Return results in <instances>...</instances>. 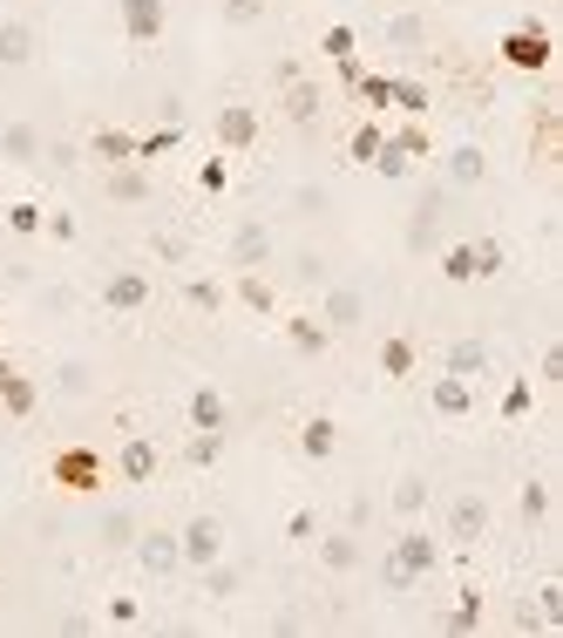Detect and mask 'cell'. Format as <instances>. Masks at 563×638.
<instances>
[{"label":"cell","instance_id":"cell-2","mask_svg":"<svg viewBox=\"0 0 563 638\" xmlns=\"http://www.w3.org/2000/svg\"><path fill=\"white\" fill-rule=\"evenodd\" d=\"M177 550H184V571H205L224 557V524L218 516H190V524L177 530Z\"/></svg>","mask_w":563,"mask_h":638},{"label":"cell","instance_id":"cell-3","mask_svg":"<svg viewBox=\"0 0 563 638\" xmlns=\"http://www.w3.org/2000/svg\"><path fill=\"white\" fill-rule=\"evenodd\" d=\"M115 14H123L130 42L150 48V42H164V28H170V0H115Z\"/></svg>","mask_w":563,"mask_h":638},{"label":"cell","instance_id":"cell-13","mask_svg":"<svg viewBox=\"0 0 563 638\" xmlns=\"http://www.w3.org/2000/svg\"><path fill=\"white\" fill-rule=\"evenodd\" d=\"M286 340H292V353H299V361H319V353L333 346L327 319H306V312H292V319H286Z\"/></svg>","mask_w":563,"mask_h":638},{"label":"cell","instance_id":"cell-49","mask_svg":"<svg viewBox=\"0 0 563 638\" xmlns=\"http://www.w3.org/2000/svg\"><path fill=\"white\" fill-rule=\"evenodd\" d=\"M224 21H231V28H252V21H265V0H224Z\"/></svg>","mask_w":563,"mask_h":638},{"label":"cell","instance_id":"cell-47","mask_svg":"<svg viewBox=\"0 0 563 638\" xmlns=\"http://www.w3.org/2000/svg\"><path fill=\"white\" fill-rule=\"evenodd\" d=\"M394 143H400V150H408L415 164H421V156H428V130H421V116H408V123L394 130Z\"/></svg>","mask_w":563,"mask_h":638},{"label":"cell","instance_id":"cell-55","mask_svg":"<svg viewBox=\"0 0 563 638\" xmlns=\"http://www.w3.org/2000/svg\"><path fill=\"white\" fill-rule=\"evenodd\" d=\"M156 258H170V265H184V238H170V231H156Z\"/></svg>","mask_w":563,"mask_h":638},{"label":"cell","instance_id":"cell-42","mask_svg":"<svg viewBox=\"0 0 563 638\" xmlns=\"http://www.w3.org/2000/svg\"><path fill=\"white\" fill-rule=\"evenodd\" d=\"M441 278H449V286H468V278H475L468 245H449V252H441Z\"/></svg>","mask_w":563,"mask_h":638},{"label":"cell","instance_id":"cell-16","mask_svg":"<svg viewBox=\"0 0 563 638\" xmlns=\"http://www.w3.org/2000/svg\"><path fill=\"white\" fill-rule=\"evenodd\" d=\"M0 156H8V164H42V130H34V123H8V130H0Z\"/></svg>","mask_w":563,"mask_h":638},{"label":"cell","instance_id":"cell-14","mask_svg":"<svg viewBox=\"0 0 563 638\" xmlns=\"http://www.w3.org/2000/svg\"><path fill=\"white\" fill-rule=\"evenodd\" d=\"M190 428H231V408H224V394L205 381V387H190V402H184Z\"/></svg>","mask_w":563,"mask_h":638},{"label":"cell","instance_id":"cell-53","mask_svg":"<svg viewBox=\"0 0 563 638\" xmlns=\"http://www.w3.org/2000/svg\"><path fill=\"white\" fill-rule=\"evenodd\" d=\"M286 537H292V543L319 537V516H312V509H292V516H286Z\"/></svg>","mask_w":563,"mask_h":638},{"label":"cell","instance_id":"cell-40","mask_svg":"<svg viewBox=\"0 0 563 638\" xmlns=\"http://www.w3.org/2000/svg\"><path fill=\"white\" fill-rule=\"evenodd\" d=\"M380 136H387L380 123H360V130L346 136V156H353V164H374V150H380Z\"/></svg>","mask_w":563,"mask_h":638},{"label":"cell","instance_id":"cell-59","mask_svg":"<svg viewBox=\"0 0 563 638\" xmlns=\"http://www.w3.org/2000/svg\"><path fill=\"white\" fill-rule=\"evenodd\" d=\"M400 8H415V0H400Z\"/></svg>","mask_w":563,"mask_h":638},{"label":"cell","instance_id":"cell-30","mask_svg":"<svg viewBox=\"0 0 563 638\" xmlns=\"http://www.w3.org/2000/svg\"><path fill=\"white\" fill-rule=\"evenodd\" d=\"M0 402H8V415H14V421H27V415H34V402H42V387H34V381H21V374H14L8 387H0Z\"/></svg>","mask_w":563,"mask_h":638},{"label":"cell","instance_id":"cell-34","mask_svg":"<svg viewBox=\"0 0 563 638\" xmlns=\"http://www.w3.org/2000/svg\"><path fill=\"white\" fill-rule=\"evenodd\" d=\"M380 584H387V591H394V597H408V591H415V584H421V578H415V571H408V564H400V550H394V543H387V557H380Z\"/></svg>","mask_w":563,"mask_h":638},{"label":"cell","instance_id":"cell-26","mask_svg":"<svg viewBox=\"0 0 563 638\" xmlns=\"http://www.w3.org/2000/svg\"><path fill=\"white\" fill-rule=\"evenodd\" d=\"M218 455H224V428H197L190 442H184V462H190V469H211Z\"/></svg>","mask_w":563,"mask_h":638},{"label":"cell","instance_id":"cell-15","mask_svg":"<svg viewBox=\"0 0 563 638\" xmlns=\"http://www.w3.org/2000/svg\"><path fill=\"white\" fill-rule=\"evenodd\" d=\"M333 449H340L333 415H312V421L299 428V455H306V462H333Z\"/></svg>","mask_w":563,"mask_h":638},{"label":"cell","instance_id":"cell-21","mask_svg":"<svg viewBox=\"0 0 563 638\" xmlns=\"http://www.w3.org/2000/svg\"><path fill=\"white\" fill-rule=\"evenodd\" d=\"M489 177V156H482L475 143H455L449 150V184H482Z\"/></svg>","mask_w":563,"mask_h":638},{"label":"cell","instance_id":"cell-18","mask_svg":"<svg viewBox=\"0 0 563 638\" xmlns=\"http://www.w3.org/2000/svg\"><path fill=\"white\" fill-rule=\"evenodd\" d=\"M428 402H434V415H455V421H462V415L475 408V394H468V381H455V374H441V381H434V394H428Z\"/></svg>","mask_w":563,"mask_h":638},{"label":"cell","instance_id":"cell-51","mask_svg":"<svg viewBox=\"0 0 563 638\" xmlns=\"http://www.w3.org/2000/svg\"><path fill=\"white\" fill-rule=\"evenodd\" d=\"M42 231L55 238V245H75V218L68 211H42Z\"/></svg>","mask_w":563,"mask_h":638},{"label":"cell","instance_id":"cell-19","mask_svg":"<svg viewBox=\"0 0 563 638\" xmlns=\"http://www.w3.org/2000/svg\"><path fill=\"white\" fill-rule=\"evenodd\" d=\"M319 319H327V333L360 327V293H353V286H333V293H327V312H319Z\"/></svg>","mask_w":563,"mask_h":638},{"label":"cell","instance_id":"cell-48","mask_svg":"<svg viewBox=\"0 0 563 638\" xmlns=\"http://www.w3.org/2000/svg\"><path fill=\"white\" fill-rule=\"evenodd\" d=\"M537 597H543V605H537V618H543V631H556V625H563V584H543Z\"/></svg>","mask_w":563,"mask_h":638},{"label":"cell","instance_id":"cell-35","mask_svg":"<svg viewBox=\"0 0 563 638\" xmlns=\"http://www.w3.org/2000/svg\"><path fill=\"white\" fill-rule=\"evenodd\" d=\"M434 218H441V190H434V197H421V211H415V231H408V245H415V252H428V245H434Z\"/></svg>","mask_w":563,"mask_h":638},{"label":"cell","instance_id":"cell-33","mask_svg":"<svg viewBox=\"0 0 563 638\" xmlns=\"http://www.w3.org/2000/svg\"><path fill=\"white\" fill-rule=\"evenodd\" d=\"M394 109H400V116H428V82H415V75H394Z\"/></svg>","mask_w":563,"mask_h":638},{"label":"cell","instance_id":"cell-5","mask_svg":"<svg viewBox=\"0 0 563 638\" xmlns=\"http://www.w3.org/2000/svg\"><path fill=\"white\" fill-rule=\"evenodd\" d=\"M55 483L75 490V496L102 490V455H96V449H62V455H55Z\"/></svg>","mask_w":563,"mask_h":638},{"label":"cell","instance_id":"cell-39","mask_svg":"<svg viewBox=\"0 0 563 638\" xmlns=\"http://www.w3.org/2000/svg\"><path fill=\"white\" fill-rule=\"evenodd\" d=\"M367 109H394V75H360V89H353Z\"/></svg>","mask_w":563,"mask_h":638},{"label":"cell","instance_id":"cell-20","mask_svg":"<svg viewBox=\"0 0 563 638\" xmlns=\"http://www.w3.org/2000/svg\"><path fill=\"white\" fill-rule=\"evenodd\" d=\"M449 374H455V381L489 374V346H482V340H455V346H449Z\"/></svg>","mask_w":563,"mask_h":638},{"label":"cell","instance_id":"cell-29","mask_svg":"<svg viewBox=\"0 0 563 638\" xmlns=\"http://www.w3.org/2000/svg\"><path fill=\"white\" fill-rule=\"evenodd\" d=\"M136 530H143V524H136L130 509H109V516H102V543H109V550H130Z\"/></svg>","mask_w":563,"mask_h":638},{"label":"cell","instance_id":"cell-46","mask_svg":"<svg viewBox=\"0 0 563 638\" xmlns=\"http://www.w3.org/2000/svg\"><path fill=\"white\" fill-rule=\"evenodd\" d=\"M550 516V483H522V524H543Z\"/></svg>","mask_w":563,"mask_h":638},{"label":"cell","instance_id":"cell-43","mask_svg":"<svg viewBox=\"0 0 563 638\" xmlns=\"http://www.w3.org/2000/svg\"><path fill=\"white\" fill-rule=\"evenodd\" d=\"M205 597H238V564H205Z\"/></svg>","mask_w":563,"mask_h":638},{"label":"cell","instance_id":"cell-24","mask_svg":"<svg viewBox=\"0 0 563 638\" xmlns=\"http://www.w3.org/2000/svg\"><path fill=\"white\" fill-rule=\"evenodd\" d=\"M319 564H327L333 578H340V571H353V564H360V543H353L346 530H333V537H319Z\"/></svg>","mask_w":563,"mask_h":638},{"label":"cell","instance_id":"cell-38","mask_svg":"<svg viewBox=\"0 0 563 638\" xmlns=\"http://www.w3.org/2000/svg\"><path fill=\"white\" fill-rule=\"evenodd\" d=\"M530 408H537V387H530V381H509V387H503V421H522Z\"/></svg>","mask_w":563,"mask_h":638},{"label":"cell","instance_id":"cell-52","mask_svg":"<svg viewBox=\"0 0 563 638\" xmlns=\"http://www.w3.org/2000/svg\"><path fill=\"white\" fill-rule=\"evenodd\" d=\"M55 387H62V394H89V367H82V361H68V367L55 374Z\"/></svg>","mask_w":563,"mask_h":638},{"label":"cell","instance_id":"cell-22","mask_svg":"<svg viewBox=\"0 0 563 638\" xmlns=\"http://www.w3.org/2000/svg\"><path fill=\"white\" fill-rule=\"evenodd\" d=\"M380 374H387V381H408V374H415V340L387 333V340H380Z\"/></svg>","mask_w":563,"mask_h":638},{"label":"cell","instance_id":"cell-54","mask_svg":"<svg viewBox=\"0 0 563 638\" xmlns=\"http://www.w3.org/2000/svg\"><path fill=\"white\" fill-rule=\"evenodd\" d=\"M136 618H143L136 597H109V625H136Z\"/></svg>","mask_w":563,"mask_h":638},{"label":"cell","instance_id":"cell-31","mask_svg":"<svg viewBox=\"0 0 563 638\" xmlns=\"http://www.w3.org/2000/svg\"><path fill=\"white\" fill-rule=\"evenodd\" d=\"M367 170H380V177H408V170H415V156L400 150L394 136H380V150H374V164H367Z\"/></svg>","mask_w":563,"mask_h":638},{"label":"cell","instance_id":"cell-37","mask_svg":"<svg viewBox=\"0 0 563 638\" xmlns=\"http://www.w3.org/2000/svg\"><path fill=\"white\" fill-rule=\"evenodd\" d=\"M394 509L400 516H421L428 509V483H421V475H400V483H394Z\"/></svg>","mask_w":563,"mask_h":638},{"label":"cell","instance_id":"cell-10","mask_svg":"<svg viewBox=\"0 0 563 638\" xmlns=\"http://www.w3.org/2000/svg\"><path fill=\"white\" fill-rule=\"evenodd\" d=\"M156 462H164V455H156V442H150V435H130V442L115 449V475H123L130 490H136V483H150V475H156Z\"/></svg>","mask_w":563,"mask_h":638},{"label":"cell","instance_id":"cell-44","mask_svg":"<svg viewBox=\"0 0 563 638\" xmlns=\"http://www.w3.org/2000/svg\"><path fill=\"white\" fill-rule=\"evenodd\" d=\"M184 299H190L197 312H218V306H224V286H218V278H190V286H184Z\"/></svg>","mask_w":563,"mask_h":638},{"label":"cell","instance_id":"cell-28","mask_svg":"<svg viewBox=\"0 0 563 638\" xmlns=\"http://www.w3.org/2000/svg\"><path fill=\"white\" fill-rule=\"evenodd\" d=\"M184 143V123H164V130H150V136H136V164H156V156H170Z\"/></svg>","mask_w":563,"mask_h":638},{"label":"cell","instance_id":"cell-41","mask_svg":"<svg viewBox=\"0 0 563 638\" xmlns=\"http://www.w3.org/2000/svg\"><path fill=\"white\" fill-rule=\"evenodd\" d=\"M238 299H245L252 312H272V306H278V299H272V286H265L258 272H238Z\"/></svg>","mask_w":563,"mask_h":638},{"label":"cell","instance_id":"cell-4","mask_svg":"<svg viewBox=\"0 0 563 638\" xmlns=\"http://www.w3.org/2000/svg\"><path fill=\"white\" fill-rule=\"evenodd\" d=\"M136 564L150 571V578H177L184 571V550H177V530H136Z\"/></svg>","mask_w":563,"mask_h":638},{"label":"cell","instance_id":"cell-9","mask_svg":"<svg viewBox=\"0 0 563 638\" xmlns=\"http://www.w3.org/2000/svg\"><path fill=\"white\" fill-rule=\"evenodd\" d=\"M102 306H109V312L150 306V272H109V278H102Z\"/></svg>","mask_w":563,"mask_h":638},{"label":"cell","instance_id":"cell-1","mask_svg":"<svg viewBox=\"0 0 563 638\" xmlns=\"http://www.w3.org/2000/svg\"><path fill=\"white\" fill-rule=\"evenodd\" d=\"M503 62L509 68H522V75H543L550 68V21H516L509 34H503Z\"/></svg>","mask_w":563,"mask_h":638},{"label":"cell","instance_id":"cell-12","mask_svg":"<svg viewBox=\"0 0 563 638\" xmlns=\"http://www.w3.org/2000/svg\"><path fill=\"white\" fill-rule=\"evenodd\" d=\"M218 143H224V150H252V143H258V109H245V102L218 109Z\"/></svg>","mask_w":563,"mask_h":638},{"label":"cell","instance_id":"cell-36","mask_svg":"<svg viewBox=\"0 0 563 638\" xmlns=\"http://www.w3.org/2000/svg\"><path fill=\"white\" fill-rule=\"evenodd\" d=\"M482 612H489V605H482V591H462V605H455L449 618H441V631H475V625H482Z\"/></svg>","mask_w":563,"mask_h":638},{"label":"cell","instance_id":"cell-7","mask_svg":"<svg viewBox=\"0 0 563 638\" xmlns=\"http://www.w3.org/2000/svg\"><path fill=\"white\" fill-rule=\"evenodd\" d=\"M482 530H489V503H482V496H455L449 503V543L468 550V543H482Z\"/></svg>","mask_w":563,"mask_h":638},{"label":"cell","instance_id":"cell-17","mask_svg":"<svg viewBox=\"0 0 563 638\" xmlns=\"http://www.w3.org/2000/svg\"><path fill=\"white\" fill-rule=\"evenodd\" d=\"M27 62H34V28L0 21V68H27Z\"/></svg>","mask_w":563,"mask_h":638},{"label":"cell","instance_id":"cell-45","mask_svg":"<svg viewBox=\"0 0 563 638\" xmlns=\"http://www.w3.org/2000/svg\"><path fill=\"white\" fill-rule=\"evenodd\" d=\"M8 231L14 238H34V231H42V205H27V197H21V205H8Z\"/></svg>","mask_w":563,"mask_h":638},{"label":"cell","instance_id":"cell-27","mask_svg":"<svg viewBox=\"0 0 563 638\" xmlns=\"http://www.w3.org/2000/svg\"><path fill=\"white\" fill-rule=\"evenodd\" d=\"M109 197H115V205H143V197H150V170H136V164H123V170H115V177H109Z\"/></svg>","mask_w":563,"mask_h":638},{"label":"cell","instance_id":"cell-58","mask_svg":"<svg viewBox=\"0 0 563 638\" xmlns=\"http://www.w3.org/2000/svg\"><path fill=\"white\" fill-rule=\"evenodd\" d=\"M14 381V361H8V353H0V387H8Z\"/></svg>","mask_w":563,"mask_h":638},{"label":"cell","instance_id":"cell-56","mask_svg":"<svg viewBox=\"0 0 563 638\" xmlns=\"http://www.w3.org/2000/svg\"><path fill=\"white\" fill-rule=\"evenodd\" d=\"M333 68H340V82H346V89H360V75H367V68H360V55H340Z\"/></svg>","mask_w":563,"mask_h":638},{"label":"cell","instance_id":"cell-8","mask_svg":"<svg viewBox=\"0 0 563 638\" xmlns=\"http://www.w3.org/2000/svg\"><path fill=\"white\" fill-rule=\"evenodd\" d=\"M278 109H286V123L312 130V123H319V109H327V96H319L306 75H292V82H278Z\"/></svg>","mask_w":563,"mask_h":638},{"label":"cell","instance_id":"cell-50","mask_svg":"<svg viewBox=\"0 0 563 638\" xmlns=\"http://www.w3.org/2000/svg\"><path fill=\"white\" fill-rule=\"evenodd\" d=\"M353 48H360V42H353V28H327V34H319V55H333V62L353 55Z\"/></svg>","mask_w":563,"mask_h":638},{"label":"cell","instance_id":"cell-6","mask_svg":"<svg viewBox=\"0 0 563 638\" xmlns=\"http://www.w3.org/2000/svg\"><path fill=\"white\" fill-rule=\"evenodd\" d=\"M272 258V224L265 218H245L231 231V272H258Z\"/></svg>","mask_w":563,"mask_h":638},{"label":"cell","instance_id":"cell-32","mask_svg":"<svg viewBox=\"0 0 563 638\" xmlns=\"http://www.w3.org/2000/svg\"><path fill=\"white\" fill-rule=\"evenodd\" d=\"M468 258H475V278H496V272L509 265V252H503V238H475V245H468Z\"/></svg>","mask_w":563,"mask_h":638},{"label":"cell","instance_id":"cell-57","mask_svg":"<svg viewBox=\"0 0 563 638\" xmlns=\"http://www.w3.org/2000/svg\"><path fill=\"white\" fill-rule=\"evenodd\" d=\"M224 177H231V170H224V156H218V164H205V170H197V184H205V190H224Z\"/></svg>","mask_w":563,"mask_h":638},{"label":"cell","instance_id":"cell-23","mask_svg":"<svg viewBox=\"0 0 563 638\" xmlns=\"http://www.w3.org/2000/svg\"><path fill=\"white\" fill-rule=\"evenodd\" d=\"M89 150L102 156V164H136V136H130V130H96Z\"/></svg>","mask_w":563,"mask_h":638},{"label":"cell","instance_id":"cell-25","mask_svg":"<svg viewBox=\"0 0 563 638\" xmlns=\"http://www.w3.org/2000/svg\"><path fill=\"white\" fill-rule=\"evenodd\" d=\"M428 42V21L415 14V8H400L394 21H387V48H421Z\"/></svg>","mask_w":563,"mask_h":638},{"label":"cell","instance_id":"cell-11","mask_svg":"<svg viewBox=\"0 0 563 638\" xmlns=\"http://www.w3.org/2000/svg\"><path fill=\"white\" fill-rule=\"evenodd\" d=\"M400 564H408L415 578H434L441 571V537H428V530H400Z\"/></svg>","mask_w":563,"mask_h":638}]
</instances>
